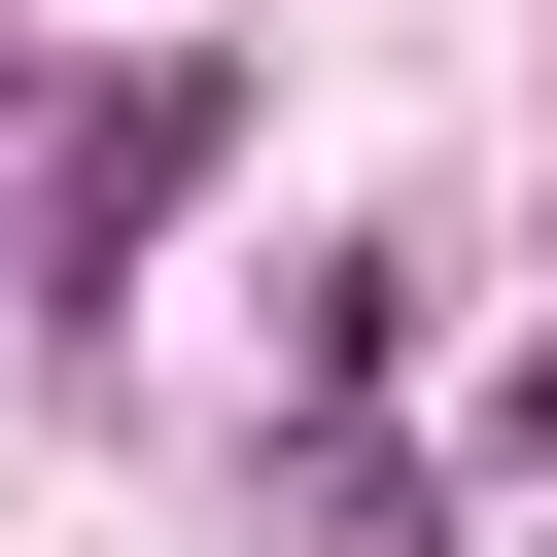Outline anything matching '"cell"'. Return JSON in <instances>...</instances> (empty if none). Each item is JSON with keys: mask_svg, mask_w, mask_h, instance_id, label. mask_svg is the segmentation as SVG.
I'll return each mask as SVG.
<instances>
[{"mask_svg": "<svg viewBox=\"0 0 557 557\" xmlns=\"http://www.w3.org/2000/svg\"><path fill=\"white\" fill-rule=\"evenodd\" d=\"M522 418H557V348H522Z\"/></svg>", "mask_w": 557, "mask_h": 557, "instance_id": "2", "label": "cell"}, {"mask_svg": "<svg viewBox=\"0 0 557 557\" xmlns=\"http://www.w3.org/2000/svg\"><path fill=\"white\" fill-rule=\"evenodd\" d=\"M174 174H209V70H104V104H70V278H104Z\"/></svg>", "mask_w": 557, "mask_h": 557, "instance_id": "1", "label": "cell"}]
</instances>
